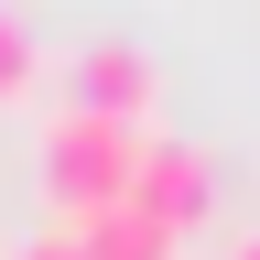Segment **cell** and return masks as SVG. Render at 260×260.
Instances as JSON below:
<instances>
[{
  "label": "cell",
  "mask_w": 260,
  "mask_h": 260,
  "mask_svg": "<svg viewBox=\"0 0 260 260\" xmlns=\"http://www.w3.org/2000/svg\"><path fill=\"white\" fill-rule=\"evenodd\" d=\"M32 162H44L54 228H76V217H98V206H119V195H130L141 130H119V119H87V109H54V119H44V141H32Z\"/></svg>",
  "instance_id": "cell-1"
},
{
  "label": "cell",
  "mask_w": 260,
  "mask_h": 260,
  "mask_svg": "<svg viewBox=\"0 0 260 260\" xmlns=\"http://www.w3.org/2000/svg\"><path fill=\"white\" fill-rule=\"evenodd\" d=\"M152 87H162V65L130 44V32H87V44L65 54V109H87V119H119V130H141Z\"/></svg>",
  "instance_id": "cell-2"
},
{
  "label": "cell",
  "mask_w": 260,
  "mask_h": 260,
  "mask_svg": "<svg viewBox=\"0 0 260 260\" xmlns=\"http://www.w3.org/2000/svg\"><path fill=\"white\" fill-rule=\"evenodd\" d=\"M206 195H217V152H206V141H141L119 206H141L152 228H174V239H184V228L206 217Z\"/></svg>",
  "instance_id": "cell-3"
},
{
  "label": "cell",
  "mask_w": 260,
  "mask_h": 260,
  "mask_svg": "<svg viewBox=\"0 0 260 260\" xmlns=\"http://www.w3.org/2000/svg\"><path fill=\"white\" fill-rule=\"evenodd\" d=\"M87 260H174V228H152L141 206H98V217H76L65 228Z\"/></svg>",
  "instance_id": "cell-4"
},
{
  "label": "cell",
  "mask_w": 260,
  "mask_h": 260,
  "mask_svg": "<svg viewBox=\"0 0 260 260\" xmlns=\"http://www.w3.org/2000/svg\"><path fill=\"white\" fill-rule=\"evenodd\" d=\"M32 76H44V44H32V22H22V11H0V98H22Z\"/></svg>",
  "instance_id": "cell-5"
},
{
  "label": "cell",
  "mask_w": 260,
  "mask_h": 260,
  "mask_svg": "<svg viewBox=\"0 0 260 260\" xmlns=\"http://www.w3.org/2000/svg\"><path fill=\"white\" fill-rule=\"evenodd\" d=\"M11 260H87V249H76V239H65V228H32V239H22Z\"/></svg>",
  "instance_id": "cell-6"
},
{
  "label": "cell",
  "mask_w": 260,
  "mask_h": 260,
  "mask_svg": "<svg viewBox=\"0 0 260 260\" xmlns=\"http://www.w3.org/2000/svg\"><path fill=\"white\" fill-rule=\"evenodd\" d=\"M228 260H260V228H249V239H228Z\"/></svg>",
  "instance_id": "cell-7"
}]
</instances>
